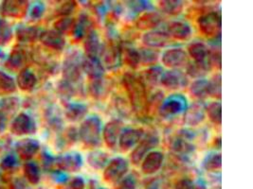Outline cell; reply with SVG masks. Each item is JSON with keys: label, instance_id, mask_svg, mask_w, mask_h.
<instances>
[{"label": "cell", "instance_id": "6da1fadb", "mask_svg": "<svg viewBox=\"0 0 253 189\" xmlns=\"http://www.w3.org/2000/svg\"><path fill=\"white\" fill-rule=\"evenodd\" d=\"M123 83L129 96L131 106L135 111H142L147 103L146 88L144 83L135 75L126 73L123 78Z\"/></svg>", "mask_w": 253, "mask_h": 189}, {"label": "cell", "instance_id": "7a4b0ae2", "mask_svg": "<svg viewBox=\"0 0 253 189\" xmlns=\"http://www.w3.org/2000/svg\"><path fill=\"white\" fill-rule=\"evenodd\" d=\"M102 122L98 117H90L84 120L81 124L79 136L85 145L96 147L101 141Z\"/></svg>", "mask_w": 253, "mask_h": 189}, {"label": "cell", "instance_id": "3957f363", "mask_svg": "<svg viewBox=\"0 0 253 189\" xmlns=\"http://www.w3.org/2000/svg\"><path fill=\"white\" fill-rule=\"evenodd\" d=\"M82 57L80 52L73 50L67 55L63 63V77L68 83H77L82 75Z\"/></svg>", "mask_w": 253, "mask_h": 189}, {"label": "cell", "instance_id": "277c9868", "mask_svg": "<svg viewBox=\"0 0 253 189\" xmlns=\"http://www.w3.org/2000/svg\"><path fill=\"white\" fill-rule=\"evenodd\" d=\"M200 32L208 37H215L221 32V17L217 12H209L197 20Z\"/></svg>", "mask_w": 253, "mask_h": 189}, {"label": "cell", "instance_id": "5b68a950", "mask_svg": "<svg viewBox=\"0 0 253 189\" xmlns=\"http://www.w3.org/2000/svg\"><path fill=\"white\" fill-rule=\"evenodd\" d=\"M128 162L125 158L117 157L112 159L104 171V179L107 183H116L126 174Z\"/></svg>", "mask_w": 253, "mask_h": 189}, {"label": "cell", "instance_id": "8992f818", "mask_svg": "<svg viewBox=\"0 0 253 189\" xmlns=\"http://www.w3.org/2000/svg\"><path fill=\"white\" fill-rule=\"evenodd\" d=\"M159 145V137L155 134H149L147 137L141 139L131 154V162L134 165H138L143 158L149 154L150 151Z\"/></svg>", "mask_w": 253, "mask_h": 189}, {"label": "cell", "instance_id": "52a82bcc", "mask_svg": "<svg viewBox=\"0 0 253 189\" xmlns=\"http://www.w3.org/2000/svg\"><path fill=\"white\" fill-rule=\"evenodd\" d=\"M188 62V54L181 48H170L162 54V63L165 66L176 69L184 66Z\"/></svg>", "mask_w": 253, "mask_h": 189}, {"label": "cell", "instance_id": "ba28073f", "mask_svg": "<svg viewBox=\"0 0 253 189\" xmlns=\"http://www.w3.org/2000/svg\"><path fill=\"white\" fill-rule=\"evenodd\" d=\"M82 70L87 75L91 81L104 78V64L98 57L85 55L82 59Z\"/></svg>", "mask_w": 253, "mask_h": 189}, {"label": "cell", "instance_id": "9c48e42d", "mask_svg": "<svg viewBox=\"0 0 253 189\" xmlns=\"http://www.w3.org/2000/svg\"><path fill=\"white\" fill-rule=\"evenodd\" d=\"M186 108V98L180 94H175L164 100L160 107V114L164 118L172 117Z\"/></svg>", "mask_w": 253, "mask_h": 189}, {"label": "cell", "instance_id": "30bf717a", "mask_svg": "<svg viewBox=\"0 0 253 189\" xmlns=\"http://www.w3.org/2000/svg\"><path fill=\"white\" fill-rule=\"evenodd\" d=\"M29 2L27 1H15L7 0L4 1L1 6V12L5 17L11 18H22L28 12Z\"/></svg>", "mask_w": 253, "mask_h": 189}, {"label": "cell", "instance_id": "8fae6325", "mask_svg": "<svg viewBox=\"0 0 253 189\" xmlns=\"http://www.w3.org/2000/svg\"><path fill=\"white\" fill-rule=\"evenodd\" d=\"M11 131L16 136H23L30 133H35V122L28 115L24 113L19 114L12 122Z\"/></svg>", "mask_w": 253, "mask_h": 189}, {"label": "cell", "instance_id": "7c38bea8", "mask_svg": "<svg viewBox=\"0 0 253 189\" xmlns=\"http://www.w3.org/2000/svg\"><path fill=\"white\" fill-rule=\"evenodd\" d=\"M55 165L63 171L76 172L83 165V159L78 153H69L57 157L55 159Z\"/></svg>", "mask_w": 253, "mask_h": 189}, {"label": "cell", "instance_id": "4fadbf2b", "mask_svg": "<svg viewBox=\"0 0 253 189\" xmlns=\"http://www.w3.org/2000/svg\"><path fill=\"white\" fill-rule=\"evenodd\" d=\"M161 83L164 87L170 90H176L184 87L187 84V79L183 73H181L180 71L173 69V70L165 71L162 73Z\"/></svg>", "mask_w": 253, "mask_h": 189}, {"label": "cell", "instance_id": "5bb4252c", "mask_svg": "<svg viewBox=\"0 0 253 189\" xmlns=\"http://www.w3.org/2000/svg\"><path fill=\"white\" fill-rule=\"evenodd\" d=\"M39 142L32 138H24L16 143L15 152L22 160H30L39 152Z\"/></svg>", "mask_w": 253, "mask_h": 189}, {"label": "cell", "instance_id": "9a60e30c", "mask_svg": "<svg viewBox=\"0 0 253 189\" xmlns=\"http://www.w3.org/2000/svg\"><path fill=\"white\" fill-rule=\"evenodd\" d=\"M123 123L120 120H112L104 126L103 130V137L108 148L114 149L119 143V139L122 133Z\"/></svg>", "mask_w": 253, "mask_h": 189}, {"label": "cell", "instance_id": "2e32d148", "mask_svg": "<svg viewBox=\"0 0 253 189\" xmlns=\"http://www.w3.org/2000/svg\"><path fill=\"white\" fill-rule=\"evenodd\" d=\"M143 130L142 129H126L122 131L120 139H119V147L122 151L127 152L134 148L139 141L142 139Z\"/></svg>", "mask_w": 253, "mask_h": 189}, {"label": "cell", "instance_id": "e0dca14e", "mask_svg": "<svg viewBox=\"0 0 253 189\" xmlns=\"http://www.w3.org/2000/svg\"><path fill=\"white\" fill-rule=\"evenodd\" d=\"M163 161L164 156L161 152H150L141 162V170L146 175L155 174L161 169Z\"/></svg>", "mask_w": 253, "mask_h": 189}, {"label": "cell", "instance_id": "ac0fdd59", "mask_svg": "<svg viewBox=\"0 0 253 189\" xmlns=\"http://www.w3.org/2000/svg\"><path fill=\"white\" fill-rule=\"evenodd\" d=\"M40 42L47 47L54 50H62L66 46L64 36L55 31H46L39 35Z\"/></svg>", "mask_w": 253, "mask_h": 189}, {"label": "cell", "instance_id": "d6986e66", "mask_svg": "<svg viewBox=\"0 0 253 189\" xmlns=\"http://www.w3.org/2000/svg\"><path fill=\"white\" fill-rule=\"evenodd\" d=\"M206 116V110L201 103H194L184 113V122L189 126H196L203 122Z\"/></svg>", "mask_w": 253, "mask_h": 189}, {"label": "cell", "instance_id": "ffe728a7", "mask_svg": "<svg viewBox=\"0 0 253 189\" xmlns=\"http://www.w3.org/2000/svg\"><path fill=\"white\" fill-rule=\"evenodd\" d=\"M169 36L165 32L158 31L147 32L143 37L142 42L146 47L150 48H161L164 47L169 43Z\"/></svg>", "mask_w": 253, "mask_h": 189}, {"label": "cell", "instance_id": "44dd1931", "mask_svg": "<svg viewBox=\"0 0 253 189\" xmlns=\"http://www.w3.org/2000/svg\"><path fill=\"white\" fill-rule=\"evenodd\" d=\"M27 63V54L23 48L16 47L12 49L9 58L6 62V67L12 71L23 70Z\"/></svg>", "mask_w": 253, "mask_h": 189}, {"label": "cell", "instance_id": "7402d4cb", "mask_svg": "<svg viewBox=\"0 0 253 189\" xmlns=\"http://www.w3.org/2000/svg\"><path fill=\"white\" fill-rule=\"evenodd\" d=\"M192 33L191 27L184 22L175 21L169 24L167 28V35L173 37L175 40L185 41L190 38Z\"/></svg>", "mask_w": 253, "mask_h": 189}, {"label": "cell", "instance_id": "603a6c76", "mask_svg": "<svg viewBox=\"0 0 253 189\" xmlns=\"http://www.w3.org/2000/svg\"><path fill=\"white\" fill-rule=\"evenodd\" d=\"M161 22V16L158 12H146L138 17L136 25L139 30L151 31L157 28Z\"/></svg>", "mask_w": 253, "mask_h": 189}, {"label": "cell", "instance_id": "cb8c5ba5", "mask_svg": "<svg viewBox=\"0 0 253 189\" xmlns=\"http://www.w3.org/2000/svg\"><path fill=\"white\" fill-rule=\"evenodd\" d=\"M103 58L105 66L109 69H113L120 65L122 61V51L114 45L105 47L103 51Z\"/></svg>", "mask_w": 253, "mask_h": 189}, {"label": "cell", "instance_id": "d4e9b609", "mask_svg": "<svg viewBox=\"0 0 253 189\" xmlns=\"http://www.w3.org/2000/svg\"><path fill=\"white\" fill-rule=\"evenodd\" d=\"M16 86L19 87L22 91H31L35 88L37 79L35 74L27 68L20 71L16 78Z\"/></svg>", "mask_w": 253, "mask_h": 189}, {"label": "cell", "instance_id": "484cf974", "mask_svg": "<svg viewBox=\"0 0 253 189\" xmlns=\"http://www.w3.org/2000/svg\"><path fill=\"white\" fill-rule=\"evenodd\" d=\"M84 47L86 55L97 57L98 53L101 50V43L98 33L94 30H91L85 36Z\"/></svg>", "mask_w": 253, "mask_h": 189}, {"label": "cell", "instance_id": "4316f807", "mask_svg": "<svg viewBox=\"0 0 253 189\" xmlns=\"http://www.w3.org/2000/svg\"><path fill=\"white\" fill-rule=\"evenodd\" d=\"M188 53L196 63L206 62L208 57L210 56L207 47L200 42L191 44L188 47Z\"/></svg>", "mask_w": 253, "mask_h": 189}, {"label": "cell", "instance_id": "83f0119b", "mask_svg": "<svg viewBox=\"0 0 253 189\" xmlns=\"http://www.w3.org/2000/svg\"><path fill=\"white\" fill-rule=\"evenodd\" d=\"M87 114V106L82 103H70L66 110V117L72 122L80 121Z\"/></svg>", "mask_w": 253, "mask_h": 189}, {"label": "cell", "instance_id": "f1b7e54d", "mask_svg": "<svg viewBox=\"0 0 253 189\" xmlns=\"http://www.w3.org/2000/svg\"><path fill=\"white\" fill-rule=\"evenodd\" d=\"M211 63L210 61L208 60L206 62H202V63H194L192 64H190L187 68V74L191 77L196 80L202 79L206 74L208 71L211 69Z\"/></svg>", "mask_w": 253, "mask_h": 189}, {"label": "cell", "instance_id": "f546056e", "mask_svg": "<svg viewBox=\"0 0 253 189\" xmlns=\"http://www.w3.org/2000/svg\"><path fill=\"white\" fill-rule=\"evenodd\" d=\"M190 92L197 98L203 99L210 96V83L207 80L199 79L191 84Z\"/></svg>", "mask_w": 253, "mask_h": 189}, {"label": "cell", "instance_id": "4dcf8cb0", "mask_svg": "<svg viewBox=\"0 0 253 189\" xmlns=\"http://www.w3.org/2000/svg\"><path fill=\"white\" fill-rule=\"evenodd\" d=\"M76 22L70 17H61L53 24L54 31L60 34H73L75 30Z\"/></svg>", "mask_w": 253, "mask_h": 189}, {"label": "cell", "instance_id": "1f68e13d", "mask_svg": "<svg viewBox=\"0 0 253 189\" xmlns=\"http://www.w3.org/2000/svg\"><path fill=\"white\" fill-rule=\"evenodd\" d=\"M109 84L104 78L99 80H93L89 84V92L95 98H102L109 91Z\"/></svg>", "mask_w": 253, "mask_h": 189}, {"label": "cell", "instance_id": "d6a6232c", "mask_svg": "<svg viewBox=\"0 0 253 189\" xmlns=\"http://www.w3.org/2000/svg\"><path fill=\"white\" fill-rule=\"evenodd\" d=\"M88 165L95 169H101L108 164V154L103 151H93L87 156Z\"/></svg>", "mask_w": 253, "mask_h": 189}, {"label": "cell", "instance_id": "836d02e7", "mask_svg": "<svg viewBox=\"0 0 253 189\" xmlns=\"http://www.w3.org/2000/svg\"><path fill=\"white\" fill-rule=\"evenodd\" d=\"M160 8L167 14L177 15L183 11L184 4L180 0H163L160 1Z\"/></svg>", "mask_w": 253, "mask_h": 189}, {"label": "cell", "instance_id": "e575fe53", "mask_svg": "<svg viewBox=\"0 0 253 189\" xmlns=\"http://www.w3.org/2000/svg\"><path fill=\"white\" fill-rule=\"evenodd\" d=\"M16 87V83L12 77L0 71V95H8L14 93Z\"/></svg>", "mask_w": 253, "mask_h": 189}, {"label": "cell", "instance_id": "d590c367", "mask_svg": "<svg viewBox=\"0 0 253 189\" xmlns=\"http://www.w3.org/2000/svg\"><path fill=\"white\" fill-rule=\"evenodd\" d=\"M16 38L21 43H32L38 38V30L35 27H21L16 31Z\"/></svg>", "mask_w": 253, "mask_h": 189}, {"label": "cell", "instance_id": "8d00e7d4", "mask_svg": "<svg viewBox=\"0 0 253 189\" xmlns=\"http://www.w3.org/2000/svg\"><path fill=\"white\" fill-rule=\"evenodd\" d=\"M162 73H163V71L159 66L151 67L148 70L144 71L143 76H142V78H140V80L142 81V83H144V85L147 83L150 86H154V85H157L158 83H161Z\"/></svg>", "mask_w": 253, "mask_h": 189}, {"label": "cell", "instance_id": "74e56055", "mask_svg": "<svg viewBox=\"0 0 253 189\" xmlns=\"http://www.w3.org/2000/svg\"><path fill=\"white\" fill-rule=\"evenodd\" d=\"M24 176L32 185H37L40 181V170L38 165L33 162H28L23 166Z\"/></svg>", "mask_w": 253, "mask_h": 189}, {"label": "cell", "instance_id": "f35d334b", "mask_svg": "<svg viewBox=\"0 0 253 189\" xmlns=\"http://www.w3.org/2000/svg\"><path fill=\"white\" fill-rule=\"evenodd\" d=\"M122 59L127 65L133 69H136L140 63V55L139 51L135 48H126L122 53Z\"/></svg>", "mask_w": 253, "mask_h": 189}, {"label": "cell", "instance_id": "ab89813d", "mask_svg": "<svg viewBox=\"0 0 253 189\" xmlns=\"http://www.w3.org/2000/svg\"><path fill=\"white\" fill-rule=\"evenodd\" d=\"M210 120L216 124L221 125L222 123V105L220 102H211L205 109Z\"/></svg>", "mask_w": 253, "mask_h": 189}, {"label": "cell", "instance_id": "60d3db41", "mask_svg": "<svg viewBox=\"0 0 253 189\" xmlns=\"http://www.w3.org/2000/svg\"><path fill=\"white\" fill-rule=\"evenodd\" d=\"M222 166V156L220 154H211L207 155L203 161V167L207 171L218 170Z\"/></svg>", "mask_w": 253, "mask_h": 189}, {"label": "cell", "instance_id": "b9f144b4", "mask_svg": "<svg viewBox=\"0 0 253 189\" xmlns=\"http://www.w3.org/2000/svg\"><path fill=\"white\" fill-rule=\"evenodd\" d=\"M12 31L10 24L5 19H0V46H6L11 42Z\"/></svg>", "mask_w": 253, "mask_h": 189}, {"label": "cell", "instance_id": "7bdbcfd3", "mask_svg": "<svg viewBox=\"0 0 253 189\" xmlns=\"http://www.w3.org/2000/svg\"><path fill=\"white\" fill-rule=\"evenodd\" d=\"M173 150L175 154H182V155H188L194 152V146L187 141L186 138H180L176 139L173 143Z\"/></svg>", "mask_w": 253, "mask_h": 189}, {"label": "cell", "instance_id": "ee69618b", "mask_svg": "<svg viewBox=\"0 0 253 189\" xmlns=\"http://www.w3.org/2000/svg\"><path fill=\"white\" fill-rule=\"evenodd\" d=\"M210 83V95L215 97V98H221L222 94V80H221V74L218 73L213 76V78L209 81Z\"/></svg>", "mask_w": 253, "mask_h": 189}, {"label": "cell", "instance_id": "f6af8a7d", "mask_svg": "<svg viewBox=\"0 0 253 189\" xmlns=\"http://www.w3.org/2000/svg\"><path fill=\"white\" fill-rule=\"evenodd\" d=\"M1 107H2L1 112L5 116H6V113H8V115H12L18 110V107H19L18 98L17 97H8L3 100V103Z\"/></svg>", "mask_w": 253, "mask_h": 189}, {"label": "cell", "instance_id": "bcb514c9", "mask_svg": "<svg viewBox=\"0 0 253 189\" xmlns=\"http://www.w3.org/2000/svg\"><path fill=\"white\" fill-rule=\"evenodd\" d=\"M139 55H140V62H142L143 63H147V64H152L154 63H156L159 58L158 52H156L154 49L151 48H146L144 50L139 51Z\"/></svg>", "mask_w": 253, "mask_h": 189}, {"label": "cell", "instance_id": "7dc6e473", "mask_svg": "<svg viewBox=\"0 0 253 189\" xmlns=\"http://www.w3.org/2000/svg\"><path fill=\"white\" fill-rule=\"evenodd\" d=\"M59 93L60 95L63 97V98H66V99H69L72 94H74V90L72 88V85L68 82H62V83L59 84Z\"/></svg>", "mask_w": 253, "mask_h": 189}, {"label": "cell", "instance_id": "c3c4849f", "mask_svg": "<svg viewBox=\"0 0 253 189\" xmlns=\"http://www.w3.org/2000/svg\"><path fill=\"white\" fill-rule=\"evenodd\" d=\"M76 2L74 1H68L65 2L59 9H58V15L62 17H68L70 13H72L75 10Z\"/></svg>", "mask_w": 253, "mask_h": 189}, {"label": "cell", "instance_id": "681fc988", "mask_svg": "<svg viewBox=\"0 0 253 189\" xmlns=\"http://www.w3.org/2000/svg\"><path fill=\"white\" fill-rule=\"evenodd\" d=\"M16 165V159L14 156L12 155H9L7 156L5 159H3V161L1 162V168L6 170V171H9L12 169L14 166Z\"/></svg>", "mask_w": 253, "mask_h": 189}, {"label": "cell", "instance_id": "f907efd6", "mask_svg": "<svg viewBox=\"0 0 253 189\" xmlns=\"http://www.w3.org/2000/svg\"><path fill=\"white\" fill-rule=\"evenodd\" d=\"M85 183L82 177H74L69 181V189H84Z\"/></svg>", "mask_w": 253, "mask_h": 189}, {"label": "cell", "instance_id": "816d5d0a", "mask_svg": "<svg viewBox=\"0 0 253 189\" xmlns=\"http://www.w3.org/2000/svg\"><path fill=\"white\" fill-rule=\"evenodd\" d=\"M119 189H136V180L133 176H128L126 178L122 184Z\"/></svg>", "mask_w": 253, "mask_h": 189}, {"label": "cell", "instance_id": "f5cc1de1", "mask_svg": "<svg viewBox=\"0 0 253 189\" xmlns=\"http://www.w3.org/2000/svg\"><path fill=\"white\" fill-rule=\"evenodd\" d=\"M174 189H196V187L194 185V183L189 180V179H184V180H181L179 181Z\"/></svg>", "mask_w": 253, "mask_h": 189}, {"label": "cell", "instance_id": "db71d44e", "mask_svg": "<svg viewBox=\"0 0 253 189\" xmlns=\"http://www.w3.org/2000/svg\"><path fill=\"white\" fill-rule=\"evenodd\" d=\"M44 12V6L41 3H38L32 8L31 15L34 18H40Z\"/></svg>", "mask_w": 253, "mask_h": 189}, {"label": "cell", "instance_id": "11a10c76", "mask_svg": "<svg viewBox=\"0 0 253 189\" xmlns=\"http://www.w3.org/2000/svg\"><path fill=\"white\" fill-rule=\"evenodd\" d=\"M6 124H7V118L6 116L0 111V133H2L5 129H6Z\"/></svg>", "mask_w": 253, "mask_h": 189}, {"label": "cell", "instance_id": "9f6ffc18", "mask_svg": "<svg viewBox=\"0 0 253 189\" xmlns=\"http://www.w3.org/2000/svg\"><path fill=\"white\" fill-rule=\"evenodd\" d=\"M0 189H3V188H2V187H0Z\"/></svg>", "mask_w": 253, "mask_h": 189}]
</instances>
